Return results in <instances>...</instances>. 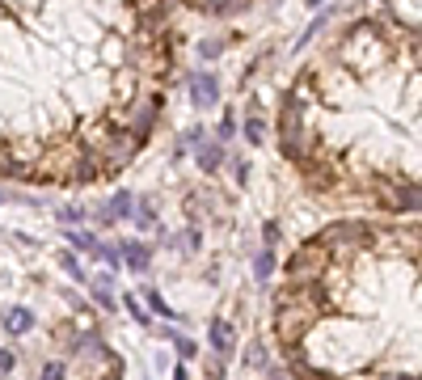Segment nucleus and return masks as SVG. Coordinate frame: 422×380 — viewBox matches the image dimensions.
Here are the masks:
<instances>
[{"instance_id":"f257e3e1","label":"nucleus","mask_w":422,"mask_h":380,"mask_svg":"<svg viewBox=\"0 0 422 380\" xmlns=\"http://www.w3.org/2000/svg\"><path fill=\"white\" fill-rule=\"evenodd\" d=\"M173 68L169 0H0V178L114 182L148 148Z\"/></svg>"},{"instance_id":"f03ea898","label":"nucleus","mask_w":422,"mask_h":380,"mask_svg":"<svg viewBox=\"0 0 422 380\" xmlns=\"http://www.w3.org/2000/svg\"><path fill=\"white\" fill-rule=\"evenodd\" d=\"M275 131L313 199L422 216V30L393 13L342 21L296 68Z\"/></svg>"},{"instance_id":"7ed1b4c3","label":"nucleus","mask_w":422,"mask_h":380,"mask_svg":"<svg viewBox=\"0 0 422 380\" xmlns=\"http://www.w3.org/2000/svg\"><path fill=\"white\" fill-rule=\"evenodd\" d=\"M271 338L296 380H422V220L351 216L304 237Z\"/></svg>"},{"instance_id":"20e7f679","label":"nucleus","mask_w":422,"mask_h":380,"mask_svg":"<svg viewBox=\"0 0 422 380\" xmlns=\"http://www.w3.org/2000/svg\"><path fill=\"white\" fill-rule=\"evenodd\" d=\"M190 13H199V17H237V13H245L254 0H182Z\"/></svg>"},{"instance_id":"39448f33","label":"nucleus","mask_w":422,"mask_h":380,"mask_svg":"<svg viewBox=\"0 0 422 380\" xmlns=\"http://www.w3.org/2000/svg\"><path fill=\"white\" fill-rule=\"evenodd\" d=\"M190 93H194V106H211V102L220 97V80L194 72V76H190Z\"/></svg>"},{"instance_id":"423d86ee","label":"nucleus","mask_w":422,"mask_h":380,"mask_svg":"<svg viewBox=\"0 0 422 380\" xmlns=\"http://www.w3.org/2000/svg\"><path fill=\"white\" fill-rule=\"evenodd\" d=\"M4 330H8V334H30V330H34V313H30L25 305H13V309L4 313Z\"/></svg>"},{"instance_id":"0eeeda50","label":"nucleus","mask_w":422,"mask_h":380,"mask_svg":"<svg viewBox=\"0 0 422 380\" xmlns=\"http://www.w3.org/2000/svg\"><path fill=\"white\" fill-rule=\"evenodd\" d=\"M220 161H224V144H220V140L199 144V165H203L207 173H216V169H220Z\"/></svg>"},{"instance_id":"6e6552de","label":"nucleus","mask_w":422,"mask_h":380,"mask_svg":"<svg viewBox=\"0 0 422 380\" xmlns=\"http://www.w3.org/2000/svg\"><path fill=\"white\" fill-rule=\"evenodd\" d=\"M123 258H127L131 271H144L152 254H148V245H139V241H123Z\"/></svg>"},{"instance_id":"1a4fd4ad","label":"nucleus","mask_w":422,"mask_h":380,"mask_svg":"<svg viewBox=\"0 0 422 380\" xmlns=\"http://www.w3.org/2000/svg\"><path fill=\"white\" fill-rule=\"evenodd\" d=\"M211 347H216L220 355L232 351V326H228V321H211Z\"/></svg>"},{"instance_id":"9d476101","label":"nucleus","mask_w":422,"mask_h":380,"mask_svg":"<svg viewBox=\"0 0 422 380\" xmlns=\"http://www.w3.org/2000/svg\"><path fill=\"white\" fill-rule=\"evenodd\" d=\"M114 216H118V220H123V216H131V195H118V199L110 203V212H106V220H114Z\"/></svg>"},{"instance_id":"9b49d317","label":"nucleus","mask_w":422,"mask_h":380,"mask_svg":"<svg viewBox=\"0 0 422 380\" xmlns=\"http://www.w3.org/2000/svg\"><path fill=\"white\" fill-rule=\"evenodd\" d=\"M68 241H72V245H80V250H89V254H97V241H93L89 233H68Z\"/></svg>"},{"instance_id":"f8f14e48","label":"nucleus","mask_w":422,"mask_h":380,"mask_svg":"<svg viewBox=\"0 0 422 380\" xmlns=\"http://www.w3.org/2000/svg\"><path fill=\"white\" fill-rule=\"evenodd\" d=\"M13 368H17V355H13L8 347H0V376H8Z\"/></svg>"},{"instance_id":"ddd939ff","label":"nucleus","mask_w":422,"mask_h":380,"mask_svg":"<svg viewBox=\"0 0 422 380\" xmlns=\"http://www.w3.org/2000/svg\"><path fill=\"white\" fill-rule=\"evenodd\" d=\"M271 271H275V254L262 250V254H258V275H271Z\"/></svg>"},{"instance_id":"4468645a","label":"nucleus","mask_w":422,"mask_h":380,"mask_svg":"<svg viewBox=\"0 0 422 380\" xmlns=\"http://www.w3.org/2000/svg\"><path fill=\"white\" fill-rule=\"evenodd\" d=\"M245 135H249V140H254V144H258V140H262V123H258V118H254V114H249V123H245Z\"/></svg>"},{"instance_id":"2eb2a0df","label":"nucleus","mask_w":422,"mask_h":380,"mask_svg":"<svg viewBox=\"0 0 422 380\" xmlns=\"http://www.w3.org/2000/svg\"><path fill=\"white\" fill-rule=\"evenodd\" d=\"M148 305H152V309H156V313H161V317H173V313H169V305H165V300H161V296H156V292H148Z\"/></svg>"},{"instance_id":"dca6fc26","label":"nucleus","mask_w":422,"mask_h":380,"mask_svg":"<svg viewBox=\"0 0 422 380\" xmlns=\"http://www.w3.org/2000/svg\"><path fill=\"white\" fill-rule=\"evenodd\" d=\"M42 380H63V364H46V368H42Z\"/></svg>"},{"instance_id":"f3484780","label":"nucleus","mask_w":422,"mask_h":380,"mask_svg":"<svg viewBox=\"0 0 422 380\" xmlns=\"http://www.w3.org/2000/svg\"><path fill=\"white\" fill-rule=\"evenodd\" d=\"M59 262H63V266H68V271H72V275H76V279H85V271H80V266H76V258H72V254H59Z\"/></svg>"}]
</instances>
